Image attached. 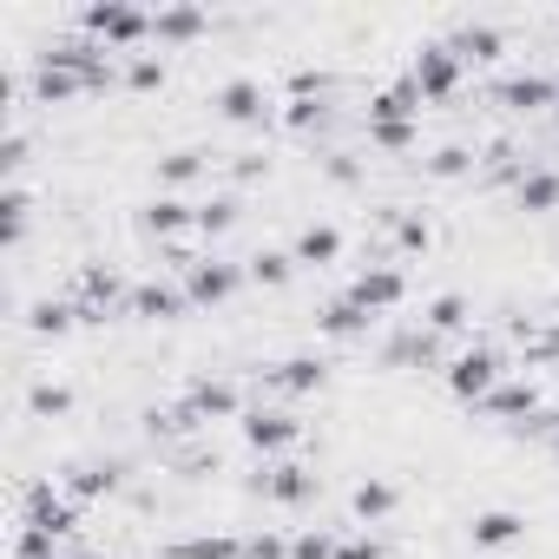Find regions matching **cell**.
<instances>
[{
	"instance_id": "7a4b0ae2",
	"label": "cell",
	"mask_w": 559,
	"mask_h": 559,
	"mask_svg": "<svg viewBox=\"0 0 559 559\" xmlns=\"http://www.w3.org/2000/svg\"><path fill=\"white\" fill-rule=\"evenodd\" d=\"M80 27L99 40V47H139L152 40V14L145 8H126V0H93V8H80Z\"/></svg>"
},
{
	"instance_id": "5bb4252c",
	"label": "cell",
	"mask_w": 559,
	"mask_h": 559,
	"mask_svg": "<svg viewBox=\"0 0 559 559\" xmlns=\"http://www.w3.org/2000/svg\"><path fill=\"white\" fill-rule=\"evenodd\" d=\"M480 415H493L500 428H526V421L539 415V389H533V382H513V376H507V382H500V389H493V395L480 402Z\"/></svg>"
},
{
	"instance_id": "74e56055",
	"label": "cell",
	"mask_w": 559,
	"mask_h": 559,
	"mask_svg": "<svg viewBox=\"0 0 559 559\" xmlns=\"http://www.w3.org/2000/svg\"><path fill=\"white\" fill-rule=\"evenodd\" d=\"M126 86H132V93H152V86H165V60H158V53H139V60L126 67Z\"/></svg>"
},
{
	"instance_id": "8992f818",
	"label": "cell",
	"mask_w": 559,
	"mask_h": 559,
	"mask_svg": "<svg viewBox=\"0 0 559 559\" xmlns=\"http://www.w3.org/2000/svg\"><path fill=\"white\" fill-rule=\"evenodd\" d=\"M493 106H507V112H552L559 106V80L539 73V67H513V73L493 80Z\"/></svg>"
},
{
	"instance_id": "2e32d148",
	"label": "cell",
	"mask_w": 559,
	"mask_h": 559,
	"mask_svg": "<svg viewBox=\"0 0 559 559\" xmlns=\"http://www.w3.org/2000/svg\"><path fill=\"white\" fill-rule=\"evenodd\" d=\"M513 204H520L526 217H546V211H559V165L533 158V165L520 171V185H513Z\"/></svg>"
},
{
	"instance_id": "836d02e7",
	"label": "cell",
	"mask_w": 559,
	"mask_h": 559,
	"mask_svg": "<svg viewBox=\"0 0 559 559\" xmlns=\"http://www.w3.org/2000/svg\"><path fill=\"white\" fill-rule=\"evenodd\" d=\"M336 546H343V533H330V526H304V533L290 539V559H336Z\"/></svg>"
},
{
	"instance_id": "f35d334b",
	"label": "cell",
	"mask_w": 559,
	"mask_h": 559,
	"mask_svg": "<svg viewBox=\"0 0 559 559\" xmlns=\"http://www.w3.org/2000/svg\"><path fill=\"white\" fill-rule=\"evenodd\" d=\"M27 408H34V415H67V408H73V389H60V382H34Z\"/></svg>"
},
{
	"instance_id": "1f68e13d",
	"label": "cell",
	"mask_w": 559,
	"mask_h": 559,
	"mask_svg": "<svg viewBox=\"0 0 559 559\" xmlns=\"http://www.w3.org/2000/svg\"><path fill=\"white\" fill-rule=\"evenodd\" d=\"M230 224H237V198L230 191H217V198L198 204V237H224Z\"/></svg>"
},
{
	"instance_id": "4316f807",
	"label": "cell",
	"mask_w": 559,
	"mask_h": 559,
	"mask_svg": "<svg viewBox=\"0 0 559 559\" xmlns=\"http://www.w3.org/2000/svg\"><path fill=\"white\" fill-rule=\"evenodd\" d=\"M80 93H93L80 73H60V67H34V106H67V99H80Z\"/></svg>"
},
{
	"instance_id": "603a6c76",
	"label": "cell",
	"mask_w": 559,
	"mask_h": 559,
	"mask_svg": "<svg viewBox=\"0 0 559 559\" xmlns=\"http://www.w3.org/2000/svg\"><path fill=\"white\" fill-rule=\"evenodd\" d=\"M395 500H402V487H395V480H382V474H369V480L349 493V513H356L362 526H382V520L395 513Z\"/></svg>"
},
{
	"instance_id": "ba28073f",
	"label": "cell",
	"mask_w": 559,
	"mask_h": 559,
	"mask_svg": "<svg viewBox=\"0 0 559 559\" xmlns=\"http://www.w3.org/2000/svg\"><path fill=\"white\" fill-rule=\"evenodd\" d=\"M243 441H250L257 454H284V448L304 441V428H297V415H284V408H243Z\"/></svg>"
},
{
	"instance_id": "cb8c5ba5",
	"label": "cell",
	"mask_w": 559,
	"mask_h": 559,
	"mask_svg": "<svg viewBox=\"0 0 559 559\" xmlns=\"http://www.w3.org/2000/svg\"><path fill=\"white\" fill-rule=\"evenodd\" d=\"M290 257H297V270H304V263H336V257H343V230H336V224H304L297 243H290Z\"/></svg>"
},
{
	"instance_id": "d590c367",
	"label": "cell",
	"mask_w": 559,
	"mask_h": 559,
	"mask_svg": "<svg viewBox=\"0 0 559 559\" xmlns=\"http://www.w3.org/2000/svg\"><path fill=\"white\" fill-rule=\"evenodd\" d=\"M474 171V152L467 145H441L435 158H428V178H467Z\"/></svg>"
},
{
	"instance_id": "8fae6325",
	"label": "cell",
	"mask_w": 559,
	"mask_h": 559,
	"mask_svg": "<svg viewBox=\"0 0 559 559\" xmlns=\"http://www.w3.org/2000/svg\"><path fill=\"white\" fill-rule=\"evenodd\" d=\"M185 402H191V415H198V421H243V395H237V382L198 376V382L185 389Z\"/></svg>"
},
{
	"instance_id": "60d3db41",
	"label": "cell",
	"mask_w": 559,
	"mask_h": 559,
	"mask_svg": "<svg viewBox=\"0 0 559 559\" xmlns=\"http://www.w3.org/2000/svg\"><path fill=\"white\" fill-rule=\"evenodd\" d=\"M317 119H323V99H284V126L290 132H310Z\"/></svg>"
},
{
	"instance_id": "4dcf8cb0",
	"label": "cell",
	"mask_w": 559,
	"mask_h": 559,
	"mask_svg": "<svg viewBox=\"0 0 559 559\" xmlns=\"http://www.w3.org/2000/svg\"><path fill=\"white\" fill-rule=\"evenodd\" d=\"M27 217H34L27 185H8V198H0V230H8V243H21V237H27Z\"/></svg>"
},
{
	"instance_id": "7bdbcfd3",
	"label": "cell",
	"mask_w": 559,
	"mask_h": 559,
	"mask_svg": "<svg viewBox=\"0 0 559 559\" xmlns=\"http://www.w3.org/2000/svg\"><path fill=\"white\" fill-rule=\"evenodd\" d=\"M263 171H270L263 152H237V158H230V178H237V185H250V178H263Z\"/></svg>"
},
{
	"instance_id": "5b68a950",
	"label": "cell",
	"mask_w": 559,
	"mask_h": 559,
	"mask_svg": "<svg viewBox=\"0 0 559 559\" xmlns=\"http://www.w3.org/2000/svg\"><path fill=\"white\" fill-rule=\"evenodd\" d=\"M461 73H467V60L448 47V40H428L421 53H415V67H408V80H415V93L428 99V106H441V99H454V86H461Z\"/></svg>"
},
{
	"instance_id": "d6a6232c",
	"label": "cell",
	"mask_w": 559,
	"mask_h": 559,
	"mask_svg": "<svg viewBox=\"0 0 559 559\" xmlns=\"http://www.w3.org/2000/svg\"><path fill=\"white\" fill-rule=\"evenodd\" d=\"M73 323H80L73 304H34V310H27V330H34V336H67Z\"/></svg>"
},
{
	"instance_id": "7c38bea8",
	"label": "cell",
	"mask_w": 559,
	"mask_h": 559,
	"mask_svg": "<svg viewBox=\"0 0 559 559\" xmlns=\"http://www.w3.org/2000/svg\"><path fill=\"white\" fill-rule=\"evenodd\" d=\"M119 480H126V461H73L67 474H60V487L86 507V500H106V493H119Z\"/></svg>"
},
{
	"instance_id": "ac0fdd59",
	"label": "cell",
	"mask_w": 559,
	"mask_h": 559,
	"mask_svg": "<svg viewBox=\"0 0 559 559\" xmlns=\"http://www.w3.org/2000/svg\"><path fill=\"white\" fill-rule=\"evenodd\" d=\"M204 27H211V14L191 8V0H178V8H158V14H152V40H158V47H191Z\"/></svg>"
},
{
	"instance_id": "484cf974",
	"label": "cell",
	"mask_w": 559,
	"mask_h": 559,
	"mask_svg": "<svg viewBox=\"0 0 559 559\" xmlns=\"http://www.w3.org/2000/svg\"><path fill=\"white\" fill-rule=\"evenodd\" d=\"M421 330H428V336H467V297H461V290H441V297L421 310Z\"/></svg>"
},
{
	"instance_id": "9c48e42d",
	"label": "cell",
	"mask_w": 559,
	"mask_h": 559,
	"mask_svg": "<svg viewBox=\"0 0 559 559\" xmlns=\"http://www.w3.org/2000/svg\"><path fill=\"white\" fill-rule=\"evenodd\" d=\"M257 493H263L270 507H304V500L317 493V474L297 467V461H270V467L257 474Z\"/></svg>"
},
{
	"instance_id": "ab89813d",
	"label": "cell",
	"mask_w": 559,
	"mask_h": 559,
	"mask_svg": "<svg viewBox=\"0 0 559 559\" xmlns=\"http://www.w3.org/2000/svg\"><path fill=\"white\" fill-rule=\"evenodd\" d=\"M53 546H60L53 533H40V526L21 520V533H14V559H53Z\"/></svg>"
},
{
	"instance_id": "f1b7e54d",
	"label": "cell",
	"mask_w": 559,
	"mask_h": 559,
	"mask_svg": "<svg viewBox=\"0 0 559 559\" xmlns=\"http://www.w3.org/2000/svg\"><path fill=\"white\" fill-rule=\"evenodd\" d=\"M389 230H395V250H402V257H421V250L435 243V224H428L421 211H389Z\"/></svg>"
},
{
	"instance_id": "44dd1931",
	"label": "cell",
	"mask_w": 559,
	"mask_h": 559,
	"mask_svg": "<svg viewBox=\"0 0 559 559\" xmlns=\"http://www.w3.org/2000/svg\"><path fill=\"white\" fill-rule=\"evenodd\" d=\"M421 93H415V80H395V86H382L376 99H369V126H402V119H421Z\"/></svg>"
},
{
	"instance_id": "52a82bcc",
	"label": "cell",
	"mask_w": 559,
	"mask_h": 559,
	"mask_svg": "<svg viewBox=\"0 0 559 559\" xmlns=\"http://www.w3.org/2000/svg\"><path fill=\"white\" fill-rule=\"evenodd\" d=\"M349 297H356L369 317H389V310L408 297V270H402V263H369V270H356Z\"/></svg>"
},
{
	"instance_id": "4fadbf2b",
	"label": "cell",
	"mask_w": 559,
	"mask_h": 559,
	"mask_svg": "<svg viewBox=\"0 0 559 559\" xmlns=\"http://www.w3.org/2000/svg\"><path fill=\"white\" fill-rule=\"evenodd\" d=\"M185 310H191L185 284H139L132 304H126V317H139V323H178Z\"/></svg>"
},
{
	"instance_id": "d4e9b609",
	"label": "cell",
	"mask_w": 559,
	"mask_h": 559,
	"mask_svg": "<svg viewBox=\"0 0 559 559\" xmlns=\"http://www.w3.org/2000/svg\"><path fill=\"white\" fill-rule=\"evenodd\" d=\"M165 559H243V539L237 533H191V539H171Z\"/></svg>"
},
{
	"instance_id": "f6af8a7d",
	"label": "cell",
	"mask_w": 559,
	"mask_h": 559,
	"mask_svg": "<svg viewBox=\"0 0 559 559\" xmlns=\"http://www.w3.org/2000/svg\"><path fill=\"white\" fill-rule=\"evenodd\" d=\"M552 126H559V106H552Z\"/></svg>"
},
{
	"instance_id": "b9f144b4",
	"label": "cell",
	"mask_w": 559,
	"mask_h": 559,
	"mask_svg": "<svg viewBox=\"0 0 559 559\" xmlns=\"http://www.w3.org/2000/svg\"><path fill=\"white\" fill-rule=\"evenodd\" d=\"M336 559H382V539L362 526V533H343V546H336Z\"/></svg>"
},
{
	"instance_id": "bcb514c9",
	"label": "cell",
	"mask_w": 559,
	"mask_h": 559,
	"mask_svg": "<svg viewBox=\"0 0 559 559\" xmlns=\"http://www.w3.org/2000/svg\"><path fill=\"white\" fill-rule=\"evenodd\" d=\"M552 448H559V435H552Z\"/></svg>"
},
{
	"instance_id": "e575fe53",
	"label": "cell",
	"mask_w": 559,
	"mask_h": 559,
	"mask_svg": "<svg viewBox=\"0 0 559 559\" xmlns=\"http://www.w3.org/2000/svg\"><path fill=\"white\" fill-rule=\"evenodd\" d=\"M415 139H421L415 119H402V126H369V145H376V152H415Z\"/></svg>"
},
{
	"instance_id": "3957f363",
	"label": "cell",
	"mask_w": 559,
	"mask_h": 559,
	"mask_svg": "<svg viewBox=\"0 0 559 559\" xmlns=\"http://www.w3.org/2000/svg\"><path fill=\"white\" fill-rule=\"evenodd\" d=\"M178 276H185L191 310H217V304H230V297L243 290V276H250V270H237V263H224V257H191Z\"/></svg>"
},
{
	"instance_id": "f546056e",
	"label": "cell",
	"mask_w": 559,
	"mask_h": 559,
	"mask_svg": "<svg viewBox=\"0 0 559 559\" xmlns=\"http://www.w3.org/2000/svg\"><path fill=\"white\" fill-rule=\"evenodd\" d=\"M191 178H204V152H171V158H158L165 198H178V185H191Z\"/></svg>"
},
{
	"instance_id": "9a60e30c",
	"label": "cell",
	"mask_w": 559,
	"mask_h": 559,
	"mask_svg": "<svg viewBox=\"0 0 559 559\" xmlns=\"http://www.w3.org/2000/svg\"><path fill=\"white\" fill-rule=\"evenodd\" d=\"M467 539H474L480 552H500V546H520V539H526V520H520L513 507H480V513L467 520Z\"/></svg>"
},
{
	"instance_id": "ffe728a7",
	"label": "cell",
	"mask_w": 559,
	"mask_h": 559,
	"mask_svg": "<svg viewBox=\"0 0 559 559\" xmlns=\"http://www.w3.org/2000/svg\"><path fill=\"white\" fill-rule=\"evenodd\" d=\"M263 382H270L276 395H317V389L330 382V369H323L317 356H284V362H276Z\"/></svg>"
},
{
	"instance_id": "8d00e7d4",
	"label": "cell",
	"mask_w": 559,
	"mask_h": 559,
	"mask_svg": "<svg viewBox=\"0 0 559 559\" xmlns=\"http://www.w3.org/2000/svg\"><path fill=\"white\" fill-rule=\"evenodd\" d=\"M526 362H559V317L552 323H539V330H526Z\"/></svg>"
},
{
	"instance_id": "83f0119b",
	"label": "cell",
	"mask_w": 559,
	"mask_h": 559,
	"mask_svg": "<svg viewBox=\"0 0 559 559\" xmlns=\"http://www.w3.org/2000/svg\"><path fill=\"white\" fill-rule=\"evenodd\" d=\"M290 276H297V257H290V250H257V257H250V284H257V290H284Z\"/></svg>"
},
{
	"instance_id": "ee69618b",
	"label": "cell",
	"mask_w": 559,
	"mask_h": 559,
	"mask_svg": "<svg viewBox=\"0 0 559 559\" xmlns=\"http://www.w3.org/2000/svg\"><path fill=\"white\" fill-rule=\"evenodd\" d=\"M73 559H112V552H73Z\"/></svg>"
},
{
	"instance_id": "7402d4cb",
	"label": "cell",
	"mask_w": 559,
	"mask_h": 559,
	"mask_svg": "<svg viewBox=\"0 0 559 559\" xmlns=\"http://www.w3.org/2000/svg\"><path fill=\"white\" fill-rule=\"evenodd\" d=\"M369 323H376V317H369V310H362L349 290H343V297H336V304L317 317V330H323L330 343H356V336H369Z\"/></svg>"
},
{
	"instance_id": "277c9868",
	"label": "cell",
	"mask_w": 559,
	"mask_h": 559,
	"mask_svg": "<svg viewBox=\"0 0 559 559\" xmlns=\"http://www.w3.org/2000/svg\"><path fill=\"white\" fill-rule=\"evenodd\" d=\"M21 520L40 526V533H53V539H67V533H80V500H73L60 480H34V487L21 493Z\"/></svg>"
},
{
	"instance_id": "6da1fadb",
	"label": "cell",
	"mask_w": 559,
	"mask_h": 559,
	"mask_svg": "<svg viewBox=\"0 0 559 559\" xmlns=\"http://www.w3.org/2000/svg\"><path fill=\"white\" fill-rule=\"evenodd\" d=\"M441 376H448V389H454L461 402H474V408H480V402L507 382V356H500L493 343H461V349L441 362Z\"/></svg>"
},
{
	"instance_id": "e0dca14e",
	"label": "cell",
	"mask_w": 559,
	"mask_h": 559,
	"mask_svg": "<svg viewBox=\"0 0 559 559\" xmlns=\"http://www.w3.org/2000/svg\"><path fill=\"white\" fill-rule=\"evenodd\" d=\"M139 230H152L158 243L191 237V230H198V204H185V198H152V204L139 211Z\"/></svg>"
},
{
	"instance_id": "d6986e66",
	"label": "cell",
	"mask_w": 559,
	"mask_h": 559,
	"mask_svg": "<svg viewBox=\"0 0 559 559\" xmlns=\"http://www.w3.org/2000/svg\"><path fill=\"white\" fill-rule=\"evenodd\" d=\"M448 47H454L467 67H493V60L507 53V34H500L493 21H467V27H454V34H448Z\"/></svg>"
},
{
	"instance_id": "30bf717a",
	"label": "cell",
	"mask_w": 559,
	"mask_h": 559,
	"mask_svg": "<svg viewBox=\"0 0 559 559\" xmlns=\"http://www.w3.org/2000/svg\"><path fill=\"white\" fill-rule=\"evenodd\" d=\"M211 106H217V119H230V126H263V119H270V93H263L257 80H224V86L211 93Z\"/></svg>"
}]
</instances>
